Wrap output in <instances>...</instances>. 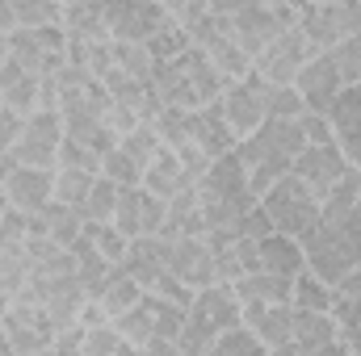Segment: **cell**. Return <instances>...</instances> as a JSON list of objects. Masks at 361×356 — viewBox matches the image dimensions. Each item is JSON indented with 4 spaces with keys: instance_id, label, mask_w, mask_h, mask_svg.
I'll use <instances>...</instances> for the list:
<instances>
[{
    "instance_id": "35",
    "label": "cell",
    "mask_w": 361,
    "mask_h": 356,
    "mask_svg": "<svg viewBox=\"0 0 361 356\" xmlns=\"http://www.w3.org/2000/svg\"><path fill=\"white\" fill-rule=\"evenodd\" d=\"M85 356H130L135 348L126 344V336L114 327V323H101V327H85Z\"/></svg>"
},
{
    "instance_id": "44",
    "label": "cell",
    "mask_w": 361,
    "mask_h": 356,
    "mask_svg": "<svg viewBox=\"0 0 361 356\" xmlns=\"http://www.w3.org/2000/svg\"><path fill=\"white\" fill-rule=\"evenodd\" d=\"M30 231H34V214H25L17 205H4V214H0V248H25Z\"/></svg>"
},
{
    "instance_id": "20",
    "label": "cell",
    "mask_w": 361,
    "mask_h": 356,
    "mask_svg": "<svg viewBox=\"0 0 361 356\" xmlns=\"http://www.w3.org/2000/svg\"><path fill=\"white\" fill-rule=\"evenodd\" d=\"M319 352H345L332 310H298L294 306V356H319Z\"/></svg>"
},
{
    "instance_id": "54",
    "label": "cell",
    "mask_w": 361,
    "mask_h": 356,
    "mask_svg": "<svg viewBox=\"0 0 361 356\" xmlns=\"http://www.w3.org/2000/svg\"><path fill=\"white\" fill-rule=\"evenodd\" d=\"M341 344H345V352H361V323L353 327V331H345V336H341Z\"/></svg>"
},
{
    "instance_id": "12",
    "label": "cell",
    "mask_w": 361,
    "mask_h": 356,
    "mask_svg": "<svg viewBox=\"0 0 361 356\" xmlns=\"http://www.w3.org/2000/svg\"><path fill=\"white\" fill-rule=\"evenodd\" d=\"M164 218H169V201L156 197V193H147L143 184H130V189L118 193L114 227H118L122 235H130V239H139V235H160Z\"/></svg>"
},
{
    "instance_id": "6",
    "label": "cell",
    "mask_w": 361,
    "mask_h": 356,
    "mask_svg": "<svg viewBox=\"0 0 361 356\" xmlns=\"http://www.w3.org/2000/svg\"><path fill=\"white\" fill-rule=\"evenodd\" d=\"M189 38H193V46H202V55L227 76V84H231V80H244V76L252 72V55L240 46V38H235V30H231V17L206 8V13L189 25Z\"/></svg>"
},
{
    "instance_id": "38",
    "label": "cell",
    "mask_w": 361,
    "mask_h": 356,
    "mask_svg": "<svg viewBox=\"0 0 361 356\" xmlns=\"http://www.w3.org/2000/svg\"><path fill=\"white\" fill-rule=\"evenodd\" d=\"M85 235L97 243V252L109 260V265H122L126 260V248H130V235H122L114 222H85Z\"/></svg>"
},
{
    "instance_id": "40",
    "label": "cell",
    "mask_w": 361,
    "mask_h": 356,
    "mask_svg": "<svg viewBox=\"0 0 361 356\" xmlns=\"http://www.w3.org/2000/svg\"><path fill=\"white\" fill-rule=\"evenodd\" d=\"M30 281V256L25 248H0V293L17 298V289Z\"/></svg>"
},
{
    "instance_id": "41",
    "label": "cell",
    "mask_w": 361,
    "mask_h": 356,
    "mask_svg": "<svg viewBox=\"0 0 361 356\" xmlns=\"http://www.w3.org/2000/svg\"><path fill=\"white\" fill-rule=\"evenodd\" d=\"M193 46V38H189V30L180 25V21H169L164 30H156L152 38H147V51H152V59L160 63V59H173L180 51H189Z\"/></svg>"
},
{
    "instance_id": "37",
    "label": "cell",
    "mask_w": 361,
    "mask_h": 356,
    "mask_svg": "<svg viewBox=\"0 0 361 356\" xmlns=\"http://www.w3.org/2000/svg\"><path fill=\"white\" fill-rule=\"evenodd\" d=\"M118 147H122L139 168H147V164H152V155H156L164 143H160V134H156V126H152V122H139L135 130H126V134L118 139Z\"/></svg>"
},
{
    "instance_id": "26",
    "label": "cell",
    "mask_w": 361,
    "mask_h": 356,
    "mask_svg": "<svg viewBox=\"0 0 361 356\" xmlns=\"http://www.w3.org/2000/svg\"><path fill=\"white\" fill-rule=\"evenodd\" d=\"M231 289L240 293V302H290L294 276H281V272H269V268H257V272H244L240 281H231Z\"/></svg>"
},
{
    "instance_id": "8",
    "label": "cell",
    "mask_w": 361,
    "mask_h": 356,
    "mask_svg": "<svg viewBox=\"0 0 361 356\" xmlns=\"http://www.w3.org/2000/svg\"><path fill=\"white\" fill-rule=\"evenodd\" d=\"M63 143V113L59 109H30L21 122V134L13 143V160L30 168H55Z\"/></svg>"
},
{
    "instance_id": "19",
    "label": "cell",
    "mask_w": 361,
    "mask_h": 356,
    "mask_svg": "<svg viewBox=\"0 0 361 356\" xmlns=\"http://www.w3.org/2000/svg\"><path fill=\"white\" fill-rule=\"evenodd\" d=\"M8 205L25 210V214H38L47 201H55V168H30V164H17L8 177L0 180Z\"/></svg>"
},
{
    "instance_id": "1",
    "label": "cell",
    "mask_w": 361,
    "mask_h": 356,
    "mask_svg": "<svg viewBox=\"0 0 361 356\" xmlns=\"http://www.w3.org/2000/svg\"><path fill=\"white\" fill-rule=\"evenodd\" d=\"M197 205H202L206 235H240V222L248 218L257 197L248 189V168L235 147L210 160L206 172L197 177Z\"/></svg>"
},
{
    "instance_id": "17",
    "label": "cell",
    "mask_w": 361,
    "mask_h": 356,
    "mask_svg": "<svg viewBox=\"0 0 361 356\" xmlns=\"http://www.w3.org/2000/svg\"><path fill=\"white\" fill-rule=\"evenodd\" d=\"M328 122H332L336 147L345 151V160L361 172V84H345V89L336 92V101L328 109Z\"/></svg>"
},
{
    "instance_id": "10",
    "label": "cell",
    "mask_w": 361,
    "mask_h": 356,
    "mask_svg": "<svg viewBox=\"0 0 361 356\" xmlns=\"http://www.w3.org/2000/svg\"><path fill=\"white\" fill-rule=\"evenodd\" d=\"M298 21V8H286V4H265V0H248L235 17H231V30L240 38V46L257 59L281 30H290Z\"/></svg>"
},
{
    "instance_id": "50",
    "label": "cell",
    "mask_w": 361,
    "mask_h": 356,
    "mask_svg": "<svg viewBox=\"0 0 361 356\" xmlns=\"http://www.w3.org/2000/svg\"><path fill=\"white\" fill-rule=\"evenodd\" d=\"M240 235H248V239H265V235H273V222H269V214H265L261 201H257V205L248 210V218L240 222Z\"/></svg>"
},
{
    "instance_id": "58",
    "label": "cell",
    "mask_w": 361,
    "mask_h": 356,
    "mask_svg": "<svg viewBox=\"0 0 361 356\" xmlns=\"http://www.w3.org/2000/svg\"><path fill=\"white\" fill-rule=\"evenodd\" d=\"M0 352H8V340H4V331H0Z\"/></svg>"
},
{
    "instance_id": "34",
    "label": "cell",
    "mask_w": 361,
    "mask_h": 356,
    "mask_svg": "<svg viewBox=\"0 0 361 356\" xmlns=\"http://www.w3.org/2000/svg\"><path fill=\"white\" fill-rule=\"evenodd\" d=\"M214 356H261L265 352V344H261V336L248 327V323H235V327H227L219 340H214Z\"/></svg>"
},
{
    "instance_id": "5",
    "label": "cell",
    "mask_w": 361,
    "mask_h": 356,
    "mask_svg": "<svg viewBox=\"0 0 361 356\" xmlns=\"http://www.w3.org/2000/svg\"><path fill=\"white\" fill-rule=\"evenodd\" d=\"M257 201L265 205L273 231H281V235L302 239V235L319 222V197H315V193H311L298 177H294V172H286L277 184H269Z\"/></svg>"
},
{
    "instance_id": "47",
    "label": "cell",
    "mask_w": 361,
    "mask_h": 356,
    "mask_svg": "<svg viewBox=\"0 0 361 356\" xmlns=\"http://www.w3.org/2000/svg\"><path fill=\"white\" fill-rule=\"evenodd\" d=\"M298 126H302L307 143H332V122H328V113H311V109H302V113H298Z\"/></svg>"
},
{
    "instance_id": "25",
    "label": "cell",
    "mask_w": 361,
    "mask_h": 356,
    "mask_svg": "<svg viewBox=\"0 0 361 356\" xmlns=\"http://www.w3.org/2000/svg\"><path fill=\"white\" fill-rule=\"evenodd\" d=\"M261 268L281 272V276H298V272L307 268L302 239H294V235H281V231L265 235V239H261Z\"/></svg>"
},
{
    "instance_id": "45",
    "label": "cell",
    "mask_w": 361,
    "mask_h": 356,
    "mask_svg": "<svg viewBox=\"0 0 361 356\" xmlns=\"http://www.w3.org/2000/svg\"><path fill=\"white\" fill-rule=\"evenodd\" d=\"M265 109H269V117H298L307 105H302V92L294 84H269L265 80Z\"/></svg>"
},
{
    "instance_id": "53",
    "label": "cell",
    "mask_w": 361,
    "mask_h": 356,
    "mask_svg": "<svg viewBox=\"0 0 361 356\" xmlns=\"http://www.w3.org/2000/svg\"><path fill=\"white\" fill-rule=\"evenodd\" d=\"M244 4H248V0H206V8H210V13H223V17H235Z\"/></svg>"
},
{
    "instance_id": "14",
    "label": "cell",
    "mask_w": 361,
    "mask_h": 356,
    "mask_svg": "<svg viewBox=\"0 0 361 356\" xmlns=\"http://www.w3.org/2000/svg\"><path fill=\"white\" fill-rule=\"evenodd\" d=\"M223 113H227L235 139L252 134V130L269 117V109H265V80H261L257 72H248L244 80H231V84L223 89Z\"/></svg>"
},
{
    "instance_id": "21",
    "label": "cell",
    "mask_w": 361,
    "mask_h": 356,
    "mask_svg": "<svg viewBox=\"0 0 361 356\" xmlns=\"http://www.w3.org/2000/svg\"><path fill=\"white\" fill-rule=\"evenodd\" d=\"M189 126H193V143H197V151L206 160H219L223 151H231L240 143L231 122H227V113H223V96L202 105V109H189Z\"/></svg>"
},
{
    "instance_id": "32",
    "label": "cell",
    "mask_w": 361,
    "mask_h": 356,
    "mask_svg": "<svg viewBox=\"0 0 361 356\" xmlns=\"http://www.w3.org/2000/svg\"><path fill=\"white\" fill-rule=\"evenodd\" d=\"M332 298H336V285H328L319 272L302 268V272L294 276L290 306H298V310H332Z\"/></svg>"
},
{
    "instance_id": "61",
    "label": "cell",
    "mask_w": 361,
    "mask_h": 356,
    "mask_svg": "<svg viewBox=\"0 0 361 356\" xmlns=\"http://www.w3.org/2000/svg\"><path fill=\"white\" fill-rule=\"evenodd\" d=\"M0 155H4V151H0Z\"/></svg>"
},
{
    "instance_id": "2",
    "label": "cell",
    "mask_w": 361,
    "mask_h": 356,
    "mask_svg": "<svg viewBox=\"0 0 361 356\" xmlns=\"http://www.w3.org/2000/svg\"><path fill=\"white\" fill-rule=\"evenodd\" d=\"M152 84L160 92L164 105H177V109H202L210 101H219L227 89V76L202 55V46H189L173 59H160L152 68Z\"/></svg>"
},
{
    "instance_id": "27",
    "label": "cell",
    "mask_w": 361,
    "mask_h": 356,
    "mask_svg": "<svg viewBox=\"0 0 361 356\" xmlns=\"http://www.w3.org/2000/svg\"><path fill=\"white\" fill-rule=\"evenodd\" d=\"M72 256H76V276H80L85 293H89V298H97V293L105 289L109 272H114L118 265H109V260L97 252V243L85 235V227H80V235H76V243H72Z\"/></svg>"
},
{
    "instance_id": "24",
    "label": "cell",
    "mask_w": 361,
    "mask_h": 356,
    "mask_svg": "<svg viewBox=\"0 0 361 356\" xmlns=\"http://www.w3.org/2000/svg\"><path fill=\"white\" fill-rule=\"evenodd\" d=\"M38 84H42V76L25 72V68L13 63V55H8V63H4V72H0V105H8V109H17V113L38 109Z\"/></svg>"
},
{
    "instance_id": "52",
    "label": "cell",
    "mask_w": 361,
    "mask_h": 356,
    "mask_svg": "<svg viewBox=\"0 0 361 356\" xmlns=\"http://www.w3.org/2000/svg\"><path fill=\"white\" fill-rule=\"evenodd\" d=\"M17 30V13H13V0H0V38H8Z\"/></svg>"
},
{
    "instance_id": "29",
    "label": "cell",
    "mask_w": 361,
    "mask_h": 356,
    "mask_svg": "<svg viewBox=\"0 0 361 356\" xmlns=\"http://www.w3.org/2000/svg\"><path fill=\"white\" fill-rule=\"evenodd\" d=\"M63 134L76 139V143H85L89 151H97V155H105L109 147H118V134H114L101 117H92V113H76V109L63 113Z\"/></svg>"
},
{
    "instance_id": "36",
    "label": "cell",
    "mask_w": 361,
    "mask_h": 356,
    "mask_svg": "<svg viewBox=\"0 0 361 356\" xmlns=\"http://www.w3.org/2000/svg\"><path fill=\"white\" fill-rule=\"evenodd\" d=\"M114 68H122V72L135 76V80H152L156 59H152L147 42H118V38H114Z\"/></svg>"
},
{
    "instance_id": "57",
    "label": "cell",
    "mask_w": 361,
    "mask_h": 356,
    "mask_svg": "<svg viewBox=\"0 0 361 356\" xmlns=\"http://www.w3.org/2000/svg\"><path fill=\"white\" fill-rule=\"evenodd\" d=\"M8 302H13V298H8V293H0V319H4V310H8Z\"/></svg>"
},
{
    "instance_id": "43",
    "label": "cell",
    "mask_w": 361,
    "mask_h": 356,
    "mask_svg": "<svg viewBox=\"0 0 361 356\" xmlns=\"http://www.w3.org/2000/svg\"><path fill=\"white\" fill-rule=\"evenodd\" d=\"M63 0H13V13H17V25H55L63 21Z\"/></svg>"
},
{
    "instance_id": "48",
    "label": "cell",
    "mask_w": 361,
    "mask_h": 356,
    "mask_svg": "<svg viewBox=\"0 0 361 356\" xmlns=\"http://www.w3.org/2000/svg\"><path fill=\"white\" fill-rule=\"evenodd\" d=\"M160 4H164V13H169L173 21H180L185 30L206 13V0H160Z\"/></svg>"
},
{
    "instance_id": "23",
    "label": "cell",
    "mask_w": 361,
    "mask_h": 356,
    "mask_svg": "<svg viewBox=\"0 0 361 356\" xmlns=\"http://www.w3.org/2000/svg\"><path fill=\"white\" fill-rule=\"evenodd\" d=\"M193 177H197V172H189V168L180 164L177 151L160 147V151L152 155V164L143 168V189L169 201V197H177V193H180V184H185V180H193Z\"/></svg>"
},
{
    "instance_id": "13",
    "label": "cell",
    "mask_w": 361,
    "mask_h": 356,
    "mask_svg": "<svg viewBox=\"0 0 361 356\" xmlns=\"http://www.w3.org/2000/svg\"><path fill=\"white\" fill-rule=\"evenodd\" d=\"M349 168H353V164L345 160V151H341V147H336V139H332V143H307V147L294 155V168H290V172H294V177L302 180L319 201H324V193L345 177Z\"/></svg>"
},
{
    "instance_id": "9",
    "label": "cell",
    "mask_w": 361,
    "mask_h": 356,
    "mask_svg": "<svg viewBox=\"0 0 361 356\" xmlns=\"http://www.w3.org/2000/svg\"><path fill=\"white\" fill-rule=\"evenodd\" d=\"M311 55H315V46H311V38L302 34V25L294 21L290 30H281L269 46L252 59V72H257L261 80H269V84H294Z\"/></svg>"
},
{
    "instance_id": "22",
    "label": "cell",
    "mask_w": 361,
    "mask_h": 356,
    "mask_svg": "<svg viewBox=\"0 0 361 356\" xmlns=\"http://www.w3.org/2000/svg\"><path fill=\"white\" fill-rule=\"evenodd\" d=\"M169 256H173V239H164V235H139V239H130L122 268H126L143 289H152V285L169 272Z\"/></svg>"
},
{
    "instance_id": "60",
    "label": "cell",
    "mask_w": 361,
    "mask_h": 356,
    "mask_svg": "<svg viewBox=\"0 0 361 356\" xmlns=\"http://www.w3.org/2000/svg\"><path fill=\"white\" fill-rule=\"evenodd\" d=\"M357 42H361V34H357Z\"/></svg>"
},
{
    "instance_id": "33",
    "label": "cell",
    "mask_w": 361,
    "mask_h": 356,
    "mask_svg": "<svg viewBox=\"0 0 361 356\" xmlns=\"http://www.w3.org/2000/svg\"><path fill=\"white\" fill-rule=\"evenodd\" d=\"M101 172H85V168H55V201L72 205V210H85L89 201V189Z\"/></svg>"
},
{
    "instance_id": "39",
    "label": "cell",
    "mask_w": 361,
    "mask_h": 356,
    "mask_svg": "<svg viewBox=\"0 0 361 356\" xmlns=\"http://www.w3.org/2000/svg\"><path fill=\"white\" fill-rule=\"evenodd\" d=\"M118 184L109 177H97L92 180V189H89V201H85V222H114V205H118Z\"/></svg>"
},
{
    "instance_id": "16",
    "label": "cell",
    "mask_w": 361,
    "mask_h": 356,
    "mask_svg": "<svg viewBox=\"0 0 361 356\" xmlns=\"http://www.w3.org/2000/svg\"><path fill=\"white\" fill-rule=\"evenodd\" d=\"M294 89L302 92V105H307L311 113H328V109H332V101H336V92L345 89V80H341V68H336L332 51H315V55L307 59V68L298 72Z\"/></svg>"
},
{
    "instance_id": "30",
    "label": "cell",
    "mask_w": 361,
    "mask_h": 356,
    "mask_svg": "<svg viewBox=\"0 0 361 356\" xmlns=\"http://www.w3.org/2000/svg\"><path fill=\"white\" fill-rule=\"evenodd\" d=\"M63 25L72 38H85V42H114L109 38V25H105V13L97 0H80V4H68L63 8Z\"/></svg>"
},
{
    "instance_id": "46",
    "label": "cell",
    "mask_w": 361,
    "mask_h": 356,
    "mask_svg": "<svg viewBox=\"0 0 361 356\" xmlns=\"http://www.w3.org/2000/svg\"><path fill=\"white\" fill-rule=\"evenodd\" d=\"M55 168H85V172H101V155H97V151H89L85 143H76V139H68V134H63Z\"/></svg>"
},
{
    "instance_id": "4",
    "label": "cell",
    "mask_w": 361,
    "mask_h": 356,
    "mask_svg": "<svg viewBox=\"0 0 361 356\" xmlns=\"http://www.w3.org/2000/svg\"><path fill=\"white\" fill-rule=\"evenodd\" d=\"M302 252L307 268L319 272L328 285H336L353 265H361V201L341 218H319L302 235Z\"/></svg>"
},
{
    "instance_id": "49",
    "label": "cell",
    "mask_w": 361,
    "mask_h": 356,
    "mask_svg": "<svg viewBox=\"0 0 361 356\" xmlns=\"http://www.w3.org/2000/svg\"><path fill=\"white\" fill-rule=\"evenodd\" d=\"M21 122H25V113L0 105V151H13V143H17V134H21Z\"/></svg>"
},
{
    "instance_id": "15",
    "label": "cell",
    "mask_w": 361,
    "mask_h": 356,
    "mask_svg": "<svg viewBox=\"0 0 361 356\" xmlns=\"http://www.w3.org/2000/svg\"><path fill=\"white\" fill-rule=\"evenodd\" d=\"M244 323L261 336L265 352L294 356V306L290 302H244Z\"/></svg>"
},
{
    "instance_id": "11",
    "label": "cell",
    "mask_w": 361,
    "mask_h": 356,
    "mask_svg": "<svg viewBox=\"0 0 361 356\" xmlns=\"http://www.w3.org/2000/svg\"><path fill=\"white\" fill-rule=\"evenodd\" d=\"M101 13H105L109 38L118 42H147L156 30L173 21L160 0H101Z\"/></svg>"
},
{
    "instance_id": "51",
    "label": "cell",
    "mask_w": 361,
    "mask_h": 356,
    "mask_svg": "<svg viewBox=\"0 0 361 356\" xmlns=\"http://www.w3.org/2000/svg\"><path fill=\"white\" fill-rule=\"evenodd\" d=\"M80 348H85V323H72V327L55 331V344H51V352H80Z\"/></svg>"
},
{
    "instance_id": "59",
    "label": "cell",
    "mask_w": 361,
    "mask_h": 356,
    "mask_svg": "<svg viewBox=\"0 0 361 356\" xmlns=\"http://www.w3.org/2000/svg\"><path fill=\"white\" fill-rule=\"evenodd\" d=\"M4 205H8V197H4V189H0V214H4Z\"/></svg>"
},
{
    "instance_id": "3",
    "label": "cell",
    "mask_w": 361,
    "mask_h": 356,
    "mask_svg": "<svg viewBox=\"0 0 361 356\" xmlns=\"http://www.w3.org/2000/svg\"><path fill=\"white\" fill-rule=\"evenodd\" d=\"M235 323H244V302H240V293L231 289V281H210V285H202L197 293H193V302H189V310H185V327H180V352L185 356H206L214 348V340L227 331V327H235Z\"/></svg>"
},
{
    "instance_id": "7",
    "label": "cell",
    "mask_w": 361,
    "mask_h": 356,
    "mask_svg": "<svg viewBox=\"0 0 361 356\" xmlns=\"http://www.w3.org/2000/svg\"><path fill=\"white\" fill-rule=\"evenodd\" d=\"M0 331L8 340V352H51L59 327L51 323V314H47L42 302L13 298L8 310H4V319H0Z\"/></svg>"
},
{
    "instance_id": "42",
    "label": "cell",
    "mask_w": 361,
    "mask_h": 356,
    "mask_svg": "<svg viewBox=\"0 0 361 356\" xmlns=\"http://www.w3.org/2000/svg\"><path fill=\"white\" fill-rule=\"evenodd\" d=\"M101 177H109L118 189H130V184H143V168L122 151V147H109L101 155Z\"/></svg>"
},
{
    "instance_id": "56",
    "label": "cell",
    "mask_w": 361,
    "mask_h": 356,
    "mask_svg": "<svg viewBox=\"0 0 361 356\" xmlns=\"http://www.w3.org/2000/svg\"><path fill=\"white\" fill-rule=\"evenodd\" d=\"M4 63H8V38H0V72H4Z\"/></svg>"
},
{
    "instance_id": "55",
    "label": "cell",
    "mask_w": 361,
    "mask_h": 356,
    "mask_svg": "<svg viewBox=\"0 0 361 356\" xmlns=\"http://www.w3.org/2000/svg\"><path fill=\"white\" fill-rule=\"evenodd\" d=\"M265 4H286V8H298V13H302L311 0H265Z\"/></svg>"
},
{
    "instance_id": "28",
    "label": "cell",
    "mask_w": 361,
    "mask_h": 356,
    "mask_svg": "<svg viewBox=\"0 0 361 356\" xmlns=\"http://www.w3.org/2000/svg\"><path fill=\"white\" fill-rule=\"evenodd\" d=\"M80 227H85V214L72 210V205H63V201H47V205L34 214V231H47V235H51L55 243H63V248L76 243Z\"/></svg>"
},
{
    "instance_id": "18",
    "label": "cell",
    "mask_w": 361,
    "mask_h": 356,
    "mask_svg": "<svg viewBox=\"0 0 361 356\" xmlns=\"http://www.w3.org/2000/svg\"><path fill=\"white\" fill-rule=\"evenodd\" d=\"M169 272L180 276L189 289H202V285L219 281L214 276V248H210V239L206 235H177L173 239V256H169Z\"/></svg>"
},
{
    "instance_id": "31",
    "label": "cell",
    "mask_w": 361,
    "mask_h": 356,
    "mask_svg": "<svg viewBox=\"0 0 361 356\" xmlns=\"http://www.w3.org/2000/svg\"><path fill=\"white\" fill-rule=\"evenodd\" d=\"M143 293H147V289H143V285H139V281H135V276H130L126 268L118 265L114 272H109L105 289L97 293V302H101V306H105V310H109V314L118 319V314H126V310H130V306H135V302H139Z\"/></svg>"
}]
</instances>
